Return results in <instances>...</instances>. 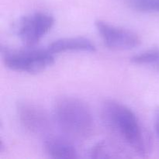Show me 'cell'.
Returning <instances> with one entry per match:
<instances>
[{
    "label": "cell",
    "mask_w": 159,
    "mask_h": 159,
    "mask_svg": "<svg viewBox=\"0 0 159 159\" xmlns=\"http://www.w3.org/2000/svg\"><path fill=\"white\" fill-rule=\"evenodd\" d=\"M102 118L105 125L141 157H147L152 148V141L134 112L124 104L107 99L102 106Z\"/></svg>",
    "instance_id": "cell-1"
},
{
    "label": "cell",
    "mask_w": 159,
    "mask_h": 159,
    "mask_svg": "<svg viewBox=\"0 0 159 159\" xmlns=\"http://www.w3.org/2000/svg\"><path fill=\"white\" fill-rule=\"evenodd\" d=\"M54 118L63 133L73 138H85L94 128V120L86 102L76 97L65 96L57 100Z\"/></svg>",
    "instance_id": "cell-2"
},
{
    "label": "cell",
    "mask_w": 159,
    "mask_h": 159,
    "mask_svg": "<svg viewBox=\"0 0 159 159\" xmlns=\"http://www.w3.org/2000/svg\"><path fill=\"white\" fill-rule=\"evenodd\" d=\"M3 62L8 68L22 72L38 73L54 64V55L48 49L26 47L23 49H13L2 47Z\"/></svg>",
    "instance_id": "cell-3"
},
{
    "label": "cell",
    "mask_w": 159,
    "mask_h": 159,
    "mask_svg": "<svg viewBox=\"0 0 159 159\" xmlns=\"http://www.w3.org/2000/svg\"><path fill=\"white\" fill-rule=\"evenodd\" d=\"M54 23L53 16L35 12L23 16L16 26V34L26 47H34L49 32Z\"/></svg>",
    "instance_id": "cell-4"
},
{
    "label": "cell",
    "mask_w": 159,
    "mask_h": 159,
    "mask_svg": "<svg viewBox=\"0 0 159 159\" xmlns=\"http://www.w3.org/2000/svg\"><path fill=\"white\" fill-rule=\"evenodd\" d=\"M16 113L20 124L26 130L36 135L48 134L51 128L49 115L41 107L22 101L16 104Z\"/></svg>",
    "instance_id": "cell-5"
},
{
    "label": "cell",
    "mask_w": 159,
    "mask_h": 159,
    "mask_svg": "<svg viewBox=\"0 0 159 159\" xmlns=\"http://www.w3.org/2000/svg\"><path fill=\"white\" fill-rule=\"evenodd\" d=\"M95 26L104 43L113 50H130L139 46L141 40L136 33L113 26L102 20H96Z\"/></svg>",
    "instance_id": "cell-6"
},
{
    "label": "cell",
    "mask_w": 159,
    "mask_h": 159,
    "mask_svg": "<svg viewBox=\"0 0 159 159\" xmlns=\"http://www.w3.org/2000/svg\"><path fill=\"white\" fill-rule=\"evenodd\" d=\"M48 49L52 54L65 53L67 51L94 52L96 51V46L89 39L85 37H65L54 40L48 46Z\"/></svg>",
    "instance_id": "cell-7"
},
{
    "label": "cell",
    "mask_w": 159,
    "mask_h": 159,
    "mask_svg": "<svg viewBox=\"0 0 159 159\" xmlns=\"http://www.w3.org/2000/svg\"><path fill=\"white\" fill-rule=\"evenodd\" d=\"M43 149L53 158H78V152L71 142L58 137H47L43 141Z\"/></svg>",
    "instance_id": "cell-8"
},
{
    "label": "cell",
    "mask_w": 159,
    "mask_h": 159,
    "mask_svg": "<svg viewBox=\"0 0 159 159\" xmlns=\"http://www.w3.org/2000/svg\"><path fill=\"white\" fill-rule=\"evenodd\" d=\"M130 61L135 65L150 67L159 71V49L147 50L131 57Z\"/></svg>",
    "instance_id": "cell-9"
},
{
    "label": "cell",
    "mask_w": 159,
    "mask_h": 159,
    "mask_svg": "<svg viewBox=\"0 0 159 159\" xmlns=\"http://www.w3.org/2000/svg\"><path fill=\"white\" fill-rule=\"evenodd\" d=\"M129 7L141 12L159 13V0H125Z\"/></svg>",
    "instance_id": "cell-10"
},
{
    "label": "cell",
    "mask_w": 159,
    "mask_h": 159,
    "mask_svg": "<svg viewBox=\"0 0 159 159\" xmlns=\"http://www.w3.org/2000/svg\"><path fill=\"white\" fill-rule=\"evenodd\" d=\"M90 158H119L117 152L114 148L110 147L107 142H99L96 144L89 152Z\"/></svg>",
    "instance_id": "cell-11"
},
{
    "label": "cell",
    "mask_w": 159,
    "mask_h": 159,
    "mask_svg": "<svg viewBox=\"0 0 159 159\" xmlns=\"http://www.w3.org/2000/svg\"><path fill=\"white\" fill-rule=\"evenodd\" d=\"M154 125L155 130L159 138V107L155 110V116H154Z\"/></svg>",
    "instance_id": "cell-12"
}]
</instances>
